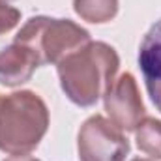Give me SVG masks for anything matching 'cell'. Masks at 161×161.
<instances>
[{
  "label": "cell",
  "mask_w": 161,
  "mask_h": 161,
  "mask_svg": "<svg viewBox=\"0 0 161 161\" xmlns=\"http://www.w3.org/2000/svg\"><path fill=\"white\" fill-rule=\"evenodd\" d=\"M4 2H11V0H4Z\"/></svg>",
  "instance_id": "cell-14"
},
{
  "label": "cell",
  "mask_w": 161,
  "mask_h": 161,
  "mask_svg": "<svg viewBox=\"0 0 161 161\" xmlns=\"http://www.w3.org/2000/svg\"><path fill=\"white\" fill-rule=\"evenodd\" d=\"M4 161H40V159L25 154V156H11V158H8V159H4Z\"/></svg>",
  "instance_id": "cell-11"
},
{
  "label": "cell",
  "mask_w": 161,
  "mask_h": 161,
  "mask_svg": "<svg viewBox=\"0 0 161 161\" xmlns=\"http://www.w3.org/2000/svg\"><path fill=\"white\" fill-rule=\"evenodd\" d=\"M139 68L144 79L146 92L161 113V19L156 21L139 47Z\"/></svg>",
  "instance_id": "cell-6"
},
{
  "label": "cell",
  "mask_w": 161,
  "mask_h": 161,
  "mask_svg": "<svg viewBox=\"0 0 161 161\" xmlns=\"http://www.w3.org/2000/svg\"><path fill=\"white\" fill-rule=\"evenodd\" d=\"M73 9L82 21L103 25L116 17L118 0H73Z\"/></svg>",
  "instance_id": "cell-8"
},
{
  "label": "cell",
  "mask_w": 161,
  "mask_h": 161,
  "mask_svg": "<svg viewBox=\"0 0 161 161\" xmlns=\"http://www.w3.org/2000/svg\"><path fill=\"white\" fill-rule=\"evenodd\" d=\"M0 103H2V96H0Z\"/></svg>",
  "instance_id": "cell-13"
},
{
  "label": "cell",
  "mask_w": 161,
  "mask_h": 161,
  "mask_svg": "<svg viewBox=\"0 0 161 161\" xmlns=\"http://www.w3.org/2000/svg\"><path fill=\"white\" fill-rule=\"evenodd\" d=\"M13 41L30 47L38 54L41 66H56L71 53L88 45L90 32L69 19L36 15L21 26Z\"/></svg>",
  "instance_id": "cell-3"
},
{
  "label": "cell",
  "mask_w": 161,
  "mask_h": 161,
  "mask_svg": "<svg viewBox=\"0 0 161 161\" xmlns=\"http://www.w3.org/2000/svg\"><path fill=\"white\" fill-rule=\"evenodd\" d=\"M118 68V53L103 41H90L56 64L64 94L79 107L96 105L114 82Z\"/></svg>",
  "instance_id": "cell-1"
},
{
  "label": "cell",
  "mask_w": 161,
  "mask_h": 161,
  "mask_svg": "<svg viewBox=\"0 0 161 161\" xmlns=\"http://www.w3.org/2000/svg\"><path fill=\"white\" fill-rule=\"evenodd\" d=\"M103 103L111 122L118 125L124 133L135 131L139 124L146 118V109L141 99L137 80L129 71L114 79L111 88L103 96Z\"/></svg>",
  "instance_id": "cell-5"
},
{
  "label": "cell",
  "mask_w": 161,
  "mask_h": 161,
  "mask_svg": "<svg viewBox=\"0 0 161 161\" xmlns=\"http://www.w3.org/2000/svg\"><path fill=\"white\" fill-rule=\"evenodd\" d=\"M49 127V109L36 92L19 90L2 96L0 103V150L25 156L40 146Z\"/></svg>",
  "instance_id": "cell-2"
},
{
  "label": "cell",
  "mask_w": 161,
  "mask_h": 161,
  "mask_svg": "<svg viewBox=\"0 0 161 161\" xmlns=\"http://www.w3.org/2000/svg\"><path fill=\"white\" fill-rule=\"evenodd\" d=\"M133 161H150V159H133Z\"/></svg>",
  "instance_id": "cell-12"
},
{
  "label": "cell",
  "mask_w": 161,
  "mask_h": 161,
  "mask_svg": "<svg viewBox=\"0 0 161 161\" xmlns=\"http://www.w3.org/2000/svg\"><path fill=\"white\" fill-rule=\"evenodd\" d=\"M40 66V58L30 47L13 41L0 51V84L9 88L21 86L32 79Z\"/></svg>",
  "instance_id": "cell-7"
},
{
  "label": "cell",
  "mask_w": 161,
  "mask_h": 161,
  "mask_svg": "<svg viewBox=\"0 0 161 161\" xmlns=\"http://www.w3.org/2000/svg\"><path fill=\"white\" fill-rule=\"evenodd\" d=\"M135 131L139 150L154 159H161V120L144 118Z\"/></svg>",
  "instance_id": "cell-9"
},
{
  "label": "cell",
  "mask_w": 161,
  "mask_h": 161,
  "mask_svg": "<svg viewBox=\"0 0 161 161\" xmlns=\"http://www.w3.org/2000/svg\"><path fill=\"white\" fill-rule=\"evenodd\" d=\"M129 141L118 125L101 114H94L80 125L77 152L80 161H125Z\"/></svg>",
  "instance_id": "cell-4"
},
{
  "label": "cell",
  "mask_w": 161,
  "mask_h": 161,
  "mask_svg": "<svg viewBox=\"0 0 161 161\" xmlns=\"http://www.w3.org/2000/svg\"><path fill=\"white\" fill-rule=\"evenodd\" d=\"M21 21V11L13 6H9L8 2L0 0V36L13 30Z\"/></svg>",
  "instance_id": "cell-10"
}]
</instances>
